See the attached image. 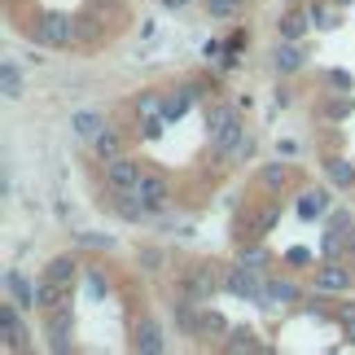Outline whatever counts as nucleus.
I'll return each mask as SVG.
<instances>
[{"label":"nucleus","instance_id":"nucleus-1","mask_svg":"<svg viewBox=\"0 0 355 355\" xmlns=\"http://www.w3.org/2000/svg\"><path fill=\"white\" fill-rule=\"evenodd\" d=\"M162 101H167V92H158V88H145L141 97L132 101V110H136V123H141V136H145V141H158L162 128H167Z\"/></svg>","mask_w":355,"mask_h":355},{"label":"nucleus","instance_id":"nucleus-2","mask_svg":"<svg viewBox=\"0 0 355 355\" xmlns=\"http://www.w3.org/2000/svg\"><path fill=\"white\" fill-rule=\"evenodd\" d=\"M141 162L136 158H128V154H119V158H110L105 162V189H110V193H128V189H136L141 184Z\"/></svg>","mask_w":355,"mask_h":355},{"label":"nucleus","instance_id":"nucleus-3","mask_svg":"<svg viewBox=\"0 0 355 355\" xmlns=\"http://www.w3.org/2000/svg\"><path fill=\"white\" fill-rule=\"evenodd\" d=\"M259 268H250V263H241V268H233L224 277V290L233 294V298H245V303H259V294H263V285H259V277H254Z\"/></svg>","mask_w":355,"mask_h":355},{"label":"nucleus","instance_id":"nucleus-4","mask_svg":"<svg viewBox=\"0 0 355 355\" xmlns=\"http://www.w3.org/2000/svg\"><path fill=\"white\" fill-rule=\"evenodd\" d=\"M272 66H277V75H298V71L307 66L303 40H281V44L272 49Z\"/></svg>","mask_w":355,"mask_h":355},{"label":"nucleus","instance_id":"nucleus-5","mask_svg":"<svg viewBox=\"0 0 355 355\" xmlns=\"http://www.w3.org/2000/svg\"><path fill=\"white\" fill-rule=\"evenodd\" d=\"M71 334H75V316H71V303H62V307H53L49 311V343H53V351H66L71 347Z\"/></svg>","mask_w":355,"mask_h":355},{"label":"nucleus","instance_id":"nucleus-6","mask_svg":"<svg viewBox=\"0 0 355 355\" xmlns=\"http://www.w3.org/2000/svg\"><path fill=\"white\" fill-rule=\"evenodd\" d=\"M311 285L324 290V294H343V290H351V272L338 268V263H320L316 272H311Z\"/></svg>","mask_w":355,"mask_h":355},{"label":"nucleus","instance_id":"nucleus-7","mask_svg":"<svg viewBox=\"0 0 355 355\" xmlns=\"http://www.w3.org/2000/svg\"><path fill=\"white\" fill-rule=\"evenodd\" d=\"M88 145H92V158H97L101 167H105V162H110V158L128 154V149H123V132H119V128H101V132L92 136Z\"/></svg>","mask_w":355,"mask_h":355},{"label":"nucleus","instance_id":"nucleus-8","mask_svg":"<svg viewBox=\"0 0 355 355\" xmlns=\"http://www.w3.org/2000/svg\"><path fill=\"white\" fill-rule=\"evenodd\" d=\"M0 329H5V347L9 351L26 347V324L18 320V303H5V307H0Z\"/></svg>","mask_w":355,"mask_h":355},{"label":"nucleus","instance_id":"nucleus-9","mask_svg":"<svg viewBox=\"0 0 355 355\" xmlns=\"http://www.w3.org/2000/svg\"><path fill=\"white\" fill-rule=\"evenodd\" d=\"M311 26H316V22H311L307 9H285L281 22H277V35H281V40H303Z\"/></svg>","mask_w":355,"mask_h":355},{"label":"nucleus","instance_id":"nucleus-10","mask_svg":"<svg viewBox=\"0 0 355 355\" xmlns=\"http://www.w3.org/2000/svg\"><path fill=\"white\" fill-rule=\"evenodd\" d=\"M307 13H311V22H316V31H338V26H343V5H338V0H311Z\"/></svg>","mask_w":355,"mask_h":355},{"label":"nucleus","instance_id":"nucleus-11","mask_svg":"<svg viewBox=\"0 0 355 355\" xmlns=\"http://www.w3.org/2000/svg\"><path fill=\"white\" fill-rule=\"evenodd\" d=\"M215 290H220V277H215L211 263H202L198 272H189V298H193V303H207Z\"/></svg>","mask_w":355,"mask_h":355},{"label":"nucleus","instance_id":"nucleus-12","mask_svg":"<svg viewBox=\"0 0 355 355\" xmlns=\"http://www.w3.org/2000/svg\"><path fill=\"white\" fill-rule=\"evenodd\" d=\"M132 347H136V351H145V355H158V351H167V338H162V329H158L154 320H141V324H136Z\"/></svg>","mask_w":355,"mask_h":355},{"label":"nucleus","instance_id":"nucleus-13","mask_svg":"<svg viewBox=\"0 0 355 355\" xmlns=\"http://www.w3.org/2000/svg\"><path fill=\"white\" fill-rule=\"evenodd\" d=\"M136 193H141L145 198V207L149 211H162V207H167V180H162V175H141V184H136Z\"/></svg>","mask_w":355,"mask_h":355},{"label":"nucleus","instance_id":"nucleus-14","mask_svg":"<svg viewBox=\"0 0 355 355\" xmlns=\"http://www.w3.org/2000/svg\"><path fill=\"white\" fill-rule=\"evenodd\" d=\"M193 334H198V338H211V343H220V338H228L233 329H228V320L220 316V311H198Z\"/></svg>","mask_w":355,"mask_h":355},{"label":"nucleus","instance_id":"nucleus-15","mask_svg":"<svg viewBox=\"0 0 355 355\" xmlns=\"http://www.w3.org/2000/svg\"><path fill=\"white\" fill-rule=\"evenodd\" d=\"M35 40L40 44H71V22L66 18H44L35 26Z\"/></svg>","mask_w":355,"mask_h":355},{"label":"nucleus","instance_id":"nucleus-16","mask_svg":"<svg viewBox=\"0 0 355 355\" xmlns=\"http://www.w3.org/2000/svg\"><path fill=\"white\" fill-rule=\"evenodd\" d=\"M298 298V285H290V281H268L263 285V294H259V307H285V303H294Z\"/></svg>","mask_w":355,"mask_h":355},{"label":"nucleus","instance_id":"nucleus-17","mask_svg":"<svg viewBox=\"0 0 355 355\" xmlns=\"http://www.w3.org/2000/svg\"><path fill=\"white\" fill-rule=\"evenodd\" d=\"M44 277H53L62 285V290H71V281L79 277V263H75V254H58V259H49V272Z\"/></svg>","mask_w":355,"mask_h":355},{"label":"nucleus","instance_id":"nucleus-18","mask_svg":"<svg viewBox=\"0 0 355 355\" xmlns=\"http://www.w3.org/2000/svg\"><path fill=\"white\" fill-rule=\"evenodd\" d=\"M5 290H9V303H22V307H31L35 303V290H31V281L22 277V272H5Z\"/></svg>","mask_w":355,"mask_h":355},{"label":"nucleus","instance_id":"nucleus-19","mask_svg":"<svg viewBox=\"0 0 355 355\" xmlns=\"http://www.w3.org/2000/svg\"><path fill=\"white\" fill-rule=\"evenodd\" d=\"M193 105V88H171L167 92V101H162V114H167V123H175V119H184V110Z\"/></svg>","mask_w":355,"mask_h":355},{"label":"nucleus","instance_id":"nucleus-20","mask_svg":"<svg viewBox=\"0 0 355 355\" xmlns=\"http://www.w3.org/2000/svg\"><path fill=\"white\" fill-rule=\"evenodd\" d=\"M324 180H329L334 189H351V184H355V162L329 158V162H324Z\"/></svg>","mask_w":355,"mask_h":355},{"label":"nucleus","instance_id":"nucleus-21","mask_svg":"<svg viewBox=\"0 0 355 355\" xmlns=\"http://www.w3.org/2000/svg\"><path fill=\"white\" fill-rule=\"evenodd\" d=\"M71 128H75V136H79V141H92V136H97V132L105 128V119H101L97 110H75Z\"/></svg>","mask_w":355,"mask_h":355},{"label":"nucleus","instance_id":"nucleus-22","mask_svg":"<svg viewBox=\"0 0 355 355\" xmlns=\"http://www.w3.org/2000/svg\"><path fill=\"white\" fill-rule=\"evenodd\" d=\"M324 207H329V193H324V189H307V193L298 198V215H303V220H316Z\"/></svg>","mask_w":355,"mask_h":355},{"label":"nucleus","instance_id":"nucleus-23","mask_svg":"<svg viewBox=\"0 0 355 355\" xmlns=\"http://www.w3.org/2000/svg\"><path fill=\"white\" fill-rule=\"evenodd\" d=\"M228 351H263V343H254L250 329H233L228 334Z\"/></svg>","mask_w":355,"mask_h":355},{"label":"nucleus","instance_id":"nucleus-24","mask_svg":"<svg viewBox=\"0 0 355 355\" xmlns=\"http://www.w3.org/2000/svg\"><path fill=\"white\" fill-rule=\"evenodd\" d=\"M84 290H88V298H97V303H101V298H105V294H110V281H105V277H101V272H97V268H92V272H88V277H84Z\"/></svg>","mask_w":355,"mask_h":355},{"label":"nucleus","instance_id":"nucleus-25","mask_svg":"<svg viewBox=\"0 0 355 355\" xmlns=\"http://www.w3.org/2000/svg\"><path fill=\"white\" fill-rule=\"evenodd\" d=\"M5 97L9 101L22 97V75H18V66H13V62H5Z\"/></svg>","mask_w":355,"mask_h":355},{"label":"nucleus","instance_id":"nucleus-26","mask_svg":"<svg viewBox=\"0 0 355 355\" xmlns=\"http://www.w3.org/2000/svg\"><path fill=\"white\" fill-rule=\"evenodd\" d=\"M338 324H343V334L351 338V347H355V303H338Z\"/></svg>","mask_w":355,"mask_h":355},{"label":"nucleus","instance_id":"nucleus-27","mask_svg":"<svg viewBox=\"0 0 355 355\" xmlns=\"http://www.w3.org/2000/svg\"><path fill=\"white\" fill-rule=\"evenodd\" d=\"M245 0H207V9L215 13V18H233V13H241Z\"/></svg>","mask_w":355,"mask_h":355},{"label":"nucleus","instance_id":"nucleus-28","mask_svg":"<svg viewBox=\"0 0 355 355\" xmlns=\"http://www.w3.org/2000/svg\"><path fill=\"white\" fill-rule=\"evenodd\" d=\"M351 105H355L351 97H343V101L334 97V101H324V110H320V114H324V119H347V114H351Z\"/></svg>","mask_w":355,"mask_h":355},{"label":"nucleus","instance_id":"nucleus-29","mask_svg":"<svg viewBox=\"0 0 355 355\" xmlns=\"http://www.w3.org/2000/svg\"><path fill=\"white\" fill-rule=\"evenodd\" d=\"M263 184L268 189H285V184H290V171H285V167H268L263 171Z\"/></svg>","mask_w":355,"mask_h":355},{"label":"nucleus","instance_id":"nucleus-30","mask_svg":"<svg viewBox=\"0 0 355 355\" xmlns=\"http://www.w3.org/2000/svg\"><path fill=\"white\" fill-rule=\"evenodd\" d=\"M79 245H97V250H114V241L110 237H97V233H75Z\"/></svg>","mask_w":355,"mask_h":355},{"label":"nucleus","instance_id":"nucleus-31","mask_svg":"<svg viewBox=\"0 0 355 355\" xmlns=\"http://www.w3.org/2000/svg\"><path fill=\"white\" fill-rule=\"evenodd\" d=\"M324 79H329L334 88H351V75H347V71H329V75H324Z\"/></svg>","mask_w":355,"mask_h":355},{"label":"nucleus","instance_id":"nucleus-32","mask_svg":"<svg viewBox=\"0 0 355 355\" xmlns=\"http://www.w3.org/2000/svg\"><path fill=\"white\" fill-rule=\"evenodd\" d=\"M285 259H290V263H311V254L303 250V245H294V250H290V254H285Z\"/></svg>","mask_w":355,"mask_h":355},{"label":"nucleus","instance_id":"nucleus-33","mask_svg":"<svg viewBox=\"0 0 355 355\" xmlns=\"http://www.w3.org/2000/svg\"><path fill=\"white\" fill-rule=\"evenodd\" d=\"M158 5H162V9H184L189 0H158Z\"/></svg>","mask_w":355,"mask_h":355},{"label":"nucleus","instance_id":"nucleus-34","mask_svg":"<svg viewBox=\"0 0 355 355\" xmlns=\"http://www.w3.org/2000/svg\"><path fill=\"white\" fill-rule=\"evenodd\" d=\"M338 5H343V9H347V5H355V0H338Z\"/></svg>","mask_w":355,"mask_h":355}]
</instances>
